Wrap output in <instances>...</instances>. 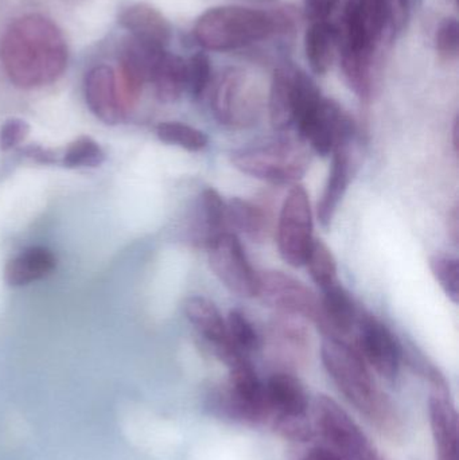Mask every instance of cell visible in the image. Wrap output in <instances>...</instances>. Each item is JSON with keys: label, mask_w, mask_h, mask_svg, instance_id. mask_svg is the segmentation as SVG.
Returning a JSON list of instances; mask_svg holds the SVG:
<instances>
[{"label": "cell", "mask_w": 459, "mask_h": 460, "mask_svg": "<svg viewBox=\"0 0 459 460\" xmlns=\"http://www.w3.org/2000/svg\"><path fill=\"white\" fill-rule=\"evenodd\" d=\"M447 229H449L450 237H452L453 243H458L459 240V213L458 205L453 208L452 212L449 213L447 217Z\"/></svg>", "instance_id": "39"}, {"label": "cell", "mask_w": 459, "mask_h": 460, "mask_svg": "<svg viewBox=\"0 0 459 460\" xmlns=\"http://www.w3.org/2000/svg\"><path fill=\"white\" fill-rule=\"evenodd\" d=\"M296 131L318 155L328 156L340 146L355 142L356 123L339 102L323 97Z\"/></svg>", "instance_id": "9"}, {"label": "cell", "mask_w": 459, "mask_h": 460, "mask_svg": "<svg viewBox=\"0 0 459 460\" xmlns=\"http://www.w3.org/2000/svg\"><path fill=\"white\" fill-rule=\"evenodd\" d=\"M196 209L190 230L191 240L196 245L207 248L216 238L229 232L226 202L215 189H205Z\"/></svg>", "instance_id": "23"}, {"label": "cell", "mask_w": 459, "mask_h": 460, "mask_svg": "<svg viewBox=\"0 0 459 460\" xmlns=\"http://www.w3.org/2000/svg\"><path fill=\"white\" fill-rule=\"evenodd\" d=\"M431 272L450 300L457 305L459 299L458 259L450 254H434L430 259Z\"/></svg>", "instance_id": "34"}, {"label": "cell", "mask_w": 459, "mask_h": 460, "mask_svg": "<svg viewBox=\"0 0 459 460\" xmlns=\"http://www.w3.org/2000/svg\"><path fill=\"white\" fill-rule=\"evenodd\" d=\"M156 137L166 145L177 146L191 153L204 150L209 143V137L204 131L180 121H163L159 124L156 127Z\"/></svg>", "instance_id": "29"}, {"label": "cell", "mask_w": 459, "mask_h": 460, "mask_svg": "<svg viewBox=\"0 0 459 460\" xmlns=\"http://www.w3.org/2000/svg\"><path fill=\"white\" fill-rule=\"evenodd\" d=\"M340 46V27L331 21L312 22L305 35V53L315 75L329 72Z\"/></svg>", "instance_id": "26"}, {"label": "cell", "mask_w": 459, "mask_h": 460, "mask_svg": "<svg viewBox=\"0 0 459 460\" xmlns=\"http://www.w3.org/2000/svg\"><path fill=\"white\" fill-rule=\"evenodd\" d=\"M256 296L277 314L299 316L306 321L315 322L320 311V297L298 279L280 270L259 273Z\"/></svg>", "instance_id": "11"}, {"label": "cell", "mask_w": 459, "mask_h": 460, "mask_svg": "<svg viewBox=\"0 0 459 460\" xmlns=\"http://www.w3.org/2000/svg\"><path fill=\"white\" fill-rule=\"evenodd\" d=\"M459 121L458 118H455V124H453V148H455V153L458 155V148H459Z\"/></svg>", "instance_id": "42"}, {"label": "cell", "mask_w": 459, "mask_h": 460, "mask_svg": "<svg viewBox=\"0 0 459 460\" xmlns=\"http://www.w3.org/2000/svg\"><path fill=\"white\" fill-rule=\"evenodd\" d=\"M57 267V257L46 246H30L8 260L3 272L5 284L23 287L42 280L51 275Z\"/></svg>", "instance_id": "24"}, {"label": "cell", "mask_w": 459, "mask_h": 460, "mask_svg": "<svg viewBox=\"0 0 459 460\" xmlns=\"http://www.w3.org/2000/svg\"><path fill=\"white\" fill-rule=\"evenodd\" d=\"M396 0H349L340 29L341 69L361 100L375 89V62L380 46L395 26Z\"/></svg>", "instance_id": "2"}, {"label": "cell", "mask_w": 459, "mask_h": 460, "mask_svg": "<svg viewBox=\"0 0 459 460\" xmlns=\"http://www.w3.org/2000/svg\"><path fill=\"white\" fill-rule=\"evenodd\" d=\"M164 50L166 49L140 42L132 37L126 38L120 43L118 89L124 110H129L137 104L143 86L150 83L154 65Z\"/></svg>", "instance_id": "13"}, {"label": "cell", "mask_w": 459, "mask_h": 460, "mask_svg": "<svg viewBox=\"0 0 459 460\" xmlns=\"http://www.w3.org/2000/svg\"><path fill=\"white\" fill-rule=\"evenodd\" d=\"M358 349L364 361L368 362L382 377L393 380L401 367V346L395 335L384 323L368 313L357 319Z\"/></svg>", "instance_id": "14"}, {"label": "cell", "mask_w": 459, "mask_h": 460, "mask_svg": "<svg viewBox=\"0 0 459 460\" xmlns=\"http://www.w3.org/2000/svg\"><path fill=\"white\" fill-rule=\"evenodd\" d=\"M315 423L322 437L347 460H382L356 421L328 396H318Z\"/></svg>", "instance_id": "8"}, {"label": "cell", "mask_w": 459, "mask_h": 460, "mask_svg": "<svg viewBox=\"0 0 459 460\" xmlns=\"http://www.w3.org/2000/svg\"><path fill=\"white\" fill-rule=\"evenodd\" d=\"M186 91L199 99L212 83V64L207 54L196 53L185 61Z\"/></svg>", "instance_id": "33"}, {"label": "cell", "mask_w": 459, "mask_h": 460, "mask_svg": "<svg viewBox=\"0 0 459 460\" xmlns=\"http://www.w3.org/2000/svg\"><path fill=\"white\" fill-rule=\"evenodd\" d=\"M264 386L269 413H275L277 419L305 418L309 405L306 392L294 376L277 373Z\"/></svg>", "instance_id": "25"}, {"label": "cell", "mask_w": 459, "mask_h": 460, "mask_svg": "<svg viewBox=\"0 0 459 460\" xmlns=\"http://www.w3.org/2000/svg\"><path fill=\"white\" fill-rule=\"evenodd\" d=\"M183 311L194 329L204 337L216 356L225 362L228 367L248 359L247 354L240 351L229 338L226 322L215 303L207 297L191 296L183 305Z\"/></svg>", "instance_id": "15"}, {"label": "cell", "mask_w": 459, "mask_h": 460, "mask_svg": "<svg viewBox=\"0 0 459 460\" xmlns=\"http://www.w3.org/2000/svg\"><path fill=\"white\" fill-rule=\"evenodd\" d=\"M84 94L91 112L107 126H116L123 120L124 110L118 89V78L112 67L97 65L86 73Z\"/></svg>", "instance_id": "16"}, {"label": "cell", "mask_w": 459, "mask_h": 460, "mask_svg": "<svg viewBox=\"0 0 459 460\" xmlns=\"http://www.w3.org/2000/svg\"><path fill=\"white\" fill-rule=\"evenodd\" d=\"M232 164L243 174L272 185H296L312 162L306 142L278 137L234 151Z\"/></svg>", "instance_id": "5"}, {"label": "cell", "mask_w": 459, "mask_h": 460, "mask_svg": "<svg viewBox=\"0 0 459 460\" xmlns=\"http://www.w3.org/2000/svg\"><path fill=\"white\" fill-rule=\"evenodd\" d=\"M119 23L129 32V37L166 49L172 40V24L166 16L147 3L128 5L119 15Z\"/></svg>", "instance_id": "20"}, {"label": "cell", "mask_w": 459, "mask_h": 460, "mask_svg": "<svg viewBox=\"0 0 459 460\" xmlns=\"http://www.w3.org/2000/svg\"><path fill=\"white\" fill-rule=\"evenodd\" d=\"M30 126L23 119H7L0 127V151L7 153L24 142L29 137Z\"/></svg>", "instance_id": "36"}, {"label": "cell", "mask_w": 459, "mask_h": 460, "mask_svg": "<svg viewBox=\"0 0 459 460\" xmlns=\"http://www.w3.org/2000/svg\"><path fill=\"white\" fill-rule=\"evenodd\" d=\"M360 313L349 292L337 283L323 289L314 323L325 338L344 340L357 324Z\"/></svg>", "instance_id": "17"}, {"label": "cell", "mask_w": 459, "mask_h": 460, "mask_svg": "<svg viewBox=\"0 0 459 460\" xmlns=\"http://www.w3.org/2000/svg\"><path fill=\"white\" fill-rule=\"evenodd\" d=\"M321 356L323 367L345 399L372 423L388 429L393 421V405L377 388L360 351L345 340L325 338Z\"/></svg>", "instance_id": "4"}, {"label": "cell", "mask_w": 459, "mask_h": 460, "mask_svg": "<svg viewBox=\"0 0 459 460\" xmlns=\"http://www.w3.org/2000/svg\"><path fill=\"white\" fill-rule=\"evenodd\" d=\"M306 319L277 314L267 330V343L275 356L287 362L301 361L309 345Z\"/></svg>", "instance_id": "22"}, {"label": "cell", "mask_w": 459, "mask_h": 460, "mask_svg": "<svg viewBox=\"0 0 459 460\" xmlns=\"http://www.w3.org/2000/svg\"><path fill=\"white\" fill-rule=\"evenodd\" d=\"M353 142L340 146L334 150L333 162L325 190L318 202V220L323 228H328L336 216L340 202L347 193L348 186L352 180L355 161H353Z\"/></svg>", "instance_id": "21"}, {"label": "cell", "mask_w": 459, "mask_h": 460, "mask_svg": "<svg viewBox=\"0 0 459 460\" xmlns=\"http://www.w3.org/2000/svg\"><path fill=\"white\" fill-rule=\"evenodd\" d=\"M305 13L310 22L329 21L340 0H304Z\"/></svg>", "instance_id": "37"}, {"label": "cell", "mask_w": 459, "mask_h": 460, "mask_svg": "<svg viewBox=\"0 0 459 460\" xmlns=\"http://www.w3.org/2000/svg\"><path fill=\"white\" fill-rule=\"evenodd\" d=\"M428 412L438 460H458V416L447 396L446 383L434 385Z\"/></svg>", "instance_id": "18"}, {"label": "cell", "mask_w": 459, "mask_h": 460, "mask_svg": "<svg viewBox=\"0 0 459 460\" xmlns=\"http://www.w3.org/2000/svg\"><path fill=\"white\" fill-rule=\"evenodd\" d=\"M229 385L218 397L220 410L236 420L259 423L269 413L266 386L259 380L250 359L229 367Z\"/></svg>", "instance_id": "10"}, {"label": "cell", "mask_w": 459, "mask_h": 460, "mask_svg": "<svg viewBox=\"0 0 459 460\" xmlns=\"http://www.w3.org/2000/svg\"><path fill=\"white\" fill-rule=\"evenodd\" d=\"M207 249L210 268L229 291L243 297L258 295L259 273L251 265L236 234L224 233Z\"/></svg>", "instance_id": "12"}, {"label": "cell", "mask_w": 459, "mask_h": 460, "mask_svg": "<svg viewBox=\"0 0 459 460\" xmlns=\"http://www.w3.org/2000/svg\"><path fill=\"white\" fill-rule=\"evenodd\" d=\"M437 51L445 61L457 59L459 51V24L457 18L444 19L437 30L436 35Z\"/></svg>", "instance_id": "35"}, {"label": "cell", "mask_w": 459, "mask_h": 460, "mask_svg": "<svg viewBox=\"0 0 459 460\" xmlns=\"http://www.w3.org/2000/svg\"><path fill=\"white\" fill-rule=\"evenodd\" d=\"M304 70L293 64L280 65L272 75L269 94V115L277 131H287L296 120L299 80Z\"/></svg>", "instance_id": "19"}, {"label": "cell", "mask_w": 459, "mask_h": 460, "mask_svg": "<svg viewBox=\"0 0 459 460\" xmlns=\"http://www.w3.org/2000/svg\"><path fill=\"white\" fill-rule=\"evenodd\" d=\"M210 107L218 123L234 129L255 126L264 108L258 81L243 69L225 70L216 81Z\"/></svg>", "instance_id": "6"}, {"label": "cell", "mask_w": 459, "mask_h": 460, "mask_svg": "<svg viewBox=\"0 0 459 460\" xmlns=\"http://www.w3.org/2000/svg\"><path fill=\"white\" fill-rule=\"evenodd\" d=\"M225 322L229 338L240 351L248 356L251 351L260 348V335L243 311L232 310Z\"/></svg>", "instance_id": "32"}, {"label": "cell", "mask_w": 459, "mask_h": 460, "mask_svg": "<svg viewBox=\"0 0 459 460\" xmlns=\"http://www.w3.org/2000/svg\"><path fill=\"white\" fill-rule=\"evenodd\" d=\"M296 27L294 8L274 11L244 5H220L205 11L194 26L197 42L213 51H228L269 40L272 35H288Z\"/></svg>", "instance_id": "3"}, {"label": "cell", "mask_w": 459, "mask_h": 460, "mask_svg": "<svg viewBox=\"0 0 459 460\" xmlns=\"http://www.w3.org/2000/svg\"><path fill=\"white\" fill-rule=\"evenodd\" d=\"M105 162L102 146L89 137H80L70 143L62 155V166L66 169H94Z\"/></svg>", "instance_id": "31"}, {"label": "cell", "mask_w": 459, "mask_h": 460, "mask_svg": "<svg viewBox=\"0 0 459 460\" xmlns=\"http://www.w3.org/2000/svg\"><path fill=\"white\" fill-rule=\"evenodd\" d=\"M304 460H347L342 458L339 454L334 451L326 450V448H314L310 451Z\"/></svg>", "instance_id": "40"}, {"label": "cell", "mask_w": 459, "mask_h": 460, "mask_svg": "<svg viewBox=\"0 0 459 460\" xmlns=\"http://www.w3.org/2000/svg\"><path fill=\"white\" fill-rule=\"evenodd\" d=\"M305 264L307 265L313 280L322 291L340 283L336 259L323 241L314 240Z\"/></svg>", "instance_id": "30"}, {"label": "cell", "mask_w": 459, "mask_h": 460, "mask_svg": "<svg viewBox=\"0 0 459 460\" xmlns=\"http://www.w3.org/2000/svg\"><path fill=\"white\" fill-rule=\"evenodd\" d=\"M150 83L159 102L164 104L177 102L186 91L185 61L164 50L154 65Z\"/></svg>", "instance_id": "28"}, {"label": "cell", "mask_w": 459, "mask_h": 460, "mask_svg": "<svg viewBox=\"0 0 459 460\" xmlns=\"http://www.w3.org/2000/svg\"><path fill=\"white\" fill-rule=\"evenodd\" d=\"M19 153L23 154L26 158L37 162L40 164H54L58 162L57 154L50 148L42 147L40 145H29L26 147L21 148Z\"/></svg>", "instance_id": "38"}, {"label": "cell", "mask_w": 459, "mask_h": 460, "mask_svg": "<svg viewBox=\"0 0 459 460\" xmlns=\"http://www.w3.org/2000/svg\"><path fill=\"white\" fill-rule=\"evenodd\" d=\"M67 57L61 29L40 13L16 18L0 40V64L16 88L38 89L56 83L66 69Z\"/></svg>", "instance_id": "1"}, {"label": "cell", "mask_w": 459, "mask_h": 460, "mask_svg": "<svg viewBox=\"0 0 459 460\" xmlns=\"http://www.w3.org/2000/svg\"><path fill=\"white\" fill-rule=\"evenodd\" d=\"M418 2H419V0H398V5L402 13L407 15V13H411L412 8L415 7Z\"/></svg>", "instance_id": "41"}, {"label": "cell", "mask_w": 459, "mask_h": 460, "mask_svg": "<svg viewBox=\"0 0 459 460\" xmlns=\"http://www.w3.org/2000/svg\"><path fill=\"white\" fill-rule=\"evenodd\" d=\"M278 248L280 256L291 267H301L306 261L314 243L313 213L309 194L304 186L294 185L288 191L278 220Z\"/></svg>", "instance_id": "7"}, {"label": "cell", "mask_w": 459, "mask_h": 460, "mask_svg": "<svg viewBox=\"0 0 459 460\" xmlns=\"http://www.w3.org/2000/svg\"><path fill=\"white\" fill-rule=\"evenodd\" d=\"M229 226L247 235L255 243H261L271 232V215L263 205L244 199H232L226 202Z\"/></svg>", "instance_id": "27"}]
</instances>
